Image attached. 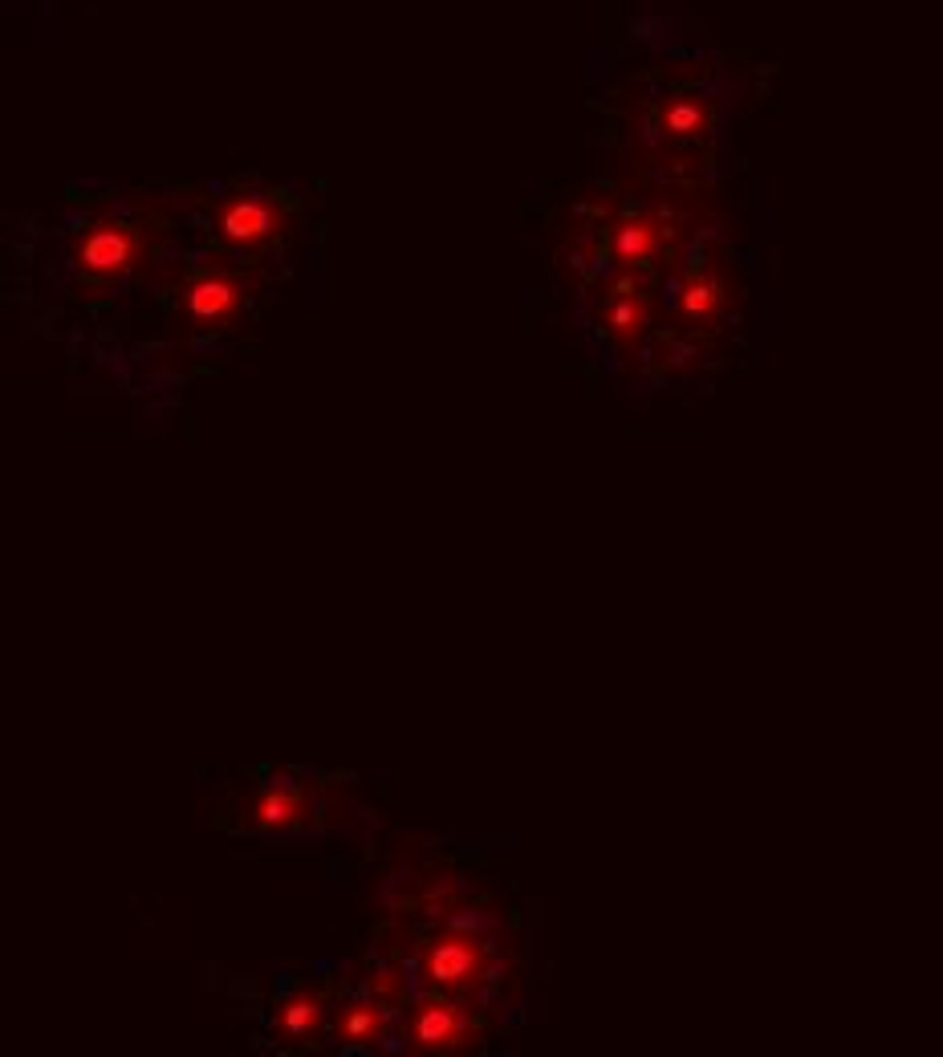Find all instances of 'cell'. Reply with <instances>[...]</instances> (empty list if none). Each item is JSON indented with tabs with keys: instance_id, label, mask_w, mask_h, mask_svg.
<instances>
[{
	"instance_id": "1",
	"label": "cell",
	"mask_w": 943,
	"mask_h": 1057,
	"mask_svg": "<svg viewBox=\"0 0 943 1057\" xmlns=\"http://www.w3.org/2000/svg\"><path fill=\"white\" fill-rule=\"evenodd\" d=\"M147 248H151L147 224L102 216L74 236V265L90 285H114L143 265Z\"/></svg>"
},
{
	"instance_id": "2",
	"label": "cell",
	"mask_w": 943,
	"mask_h": 1057,
	"mask_svg": "<svg viewBox=\"0 0 943 1057\" xmlns=\"http://www.w3.org/2000/svg\"><path fill=\"white\" fill-rule=\"evenodd\" d=\"M492 956L480 931L472 927H444L427 940L423 956H419V972L427 976V984H435L439 992H460L472 988L476 980H484Z\"/></svg>"
},
{
	"instance_id": "3",
	"label": "cell",
	"mask_w": 943,
	"mask_h": 1057,
	"mask_svg": "<svg viewBox=\"0 0 943 1057\" xmlns=\"http://www.w3.org/2000/svg\"><path fill=\"white\" fill-rule=\"evenodd\" d=\"M285 228L289 216L269 196H232L216 212V236L236 253H261L285 236Z\"/></svg>"
},
{
	"instance_id": "4",
	"label": "cell",
	"mask_w": 943,
	"mask_h": 1057,
	"mask_svg": "<svg viewBox=\"0 0 943 1057\" xmlns=\"http://www.w3.org/2000/svg\"><path fill=\"white\" fill-rule=\"evenodd\" d=\"M468 1045H476V1025L448 997L423 1001L407 1021V1049L411 1053H460Z\"/></svg>"
},
{
	"instance_id": "5",
	"label": "cell",
	"mask_w": 943,
	"mask_h": 1057,
	"mask_svg": "<svg viewBox=\"0 0 943 1057\" xmlns=\"http://www.w3.org/2000/svg\"><path fill=\"white\" fill-rule=\"evenodd\" d=\"M248 297V281H240L228 269H204L179 289L183 314L200 326H228Z\"/></svg>"
},
{
	"instance_id": "6",
	"label": "cell",
	"mask_w": 943,
	"mask_h": 1057,
	"mask_svg": "<svg viewBox=\"0 0 943 1057\" xmlns=\"http://www.w3.org/2000/svg\"><path fill=\"white\" fill-rule=\"evenodd\" d=\"M248 826L253 830H265V834H285L293 826L305 822V785L281 777V781H269L257 789L253 805H248Z\"/></svg>"
},
{
	"instance_id": "7",
	"label": "cell",
	"mask_w": 943,
	"mask_h": 1057,
	"mask_svg": "<svg viewBox=\"0 0 943 1057\" xmlns=\"http://www.w3.org/2000/svg\"><path fill=\"white\" fill-rule=\"evenodd\" d=\"M659 240H663V232L651 216H626L614 228V257L622 265H643L659 253Z\"/></svg>"
},
{
	"instance_id": "8",
	"label": "cell",
	"mask_w": 943,
	"mask_h": 1057,
	"mask_svg": "<svg viewBox=\"0 0 943 1057\" xmlns=\"http://www.w3.org/2000/svg\"><path fill=\"white\" fill-rule=\"evenodd\" d=\"M322 1021H326V1001L318 997V992H309V988H301V992H293V997H285L281 1009H277V1029H281L285 1037H293V1041L313 1037V1033L322 1029Z\"/></svg>"
},
{
	"instance_id": "9",
	"label": "cell",
	"mask_w": 943,
	"mask_h": 1057,
	"mask_svg": "<svg viewBox=\"0 0 943 1057\" xmlns=\"http://www.w3.org/2000/svg\"><path fill=\"white\" fill-rule=\"evenodd\" d=\"M383 1025H387V1017H383L379 1001H350L338 1013V1033L354 1045H374L383 1037Z\"/></svg>"
},
{
	"instance_id": "10",
	"label": "cell",
	"mask_w": 943,
	"mask_h": 1057,
	"mask_svg": "<svg viewBox=\"0 0 943 1057\" xmlns=\"http://www.w3.org/2000/svg\"><path fill=\"white\" fill-rule=\"evenodd\" d=\"M643 326H647V305H643L639 297L622 293V297L610 301V309H606V334H610L618 346H631V342L643 334Z\"/></svg>"
},
{
	"instance_id": "11",
	"label": "cell",
	"mask_w": 943,
	"mask_h": 1057,
	"mask_svg": "<svg viewBox=\"0 0 943 1057\" xmlns=\"http://www.w3.org/2000/svg\"><path fill=\"white\" fill-rule=\"evenodd\" d=\"M659 122H663V131H667L671 139H696V135H704V127H708V106L696 102V98H671V102L663 106Z\"/></svg>"
},
{
	"instance_id": "12",
	"label": "cell",
	"mask_w": 943,
	"mask_h": 1057,
	"mask_svg": "<svg viewBox=\"0 0 943 1057\" xmlns=\"http://www.w3.org/2000/svg\"><path fill=\"white\" fill-rule=\"evenodd\" d=\"M720 305H724V285L716 277H708V273H696L679 293V309L687 318H696V322H708Z\"/></svg>"
}]
</instances>
